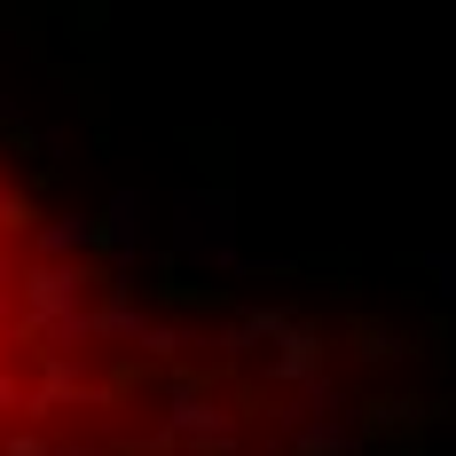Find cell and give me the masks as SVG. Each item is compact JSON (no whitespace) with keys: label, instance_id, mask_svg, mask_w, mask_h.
I'll list each match as a JSON object with an SVG mask.
<instances>
[{"label":"cell","instance_id":"6da1fadb","mask_svg":"<svg viewBox=\"0 0 456 456\" xmlns=\"http://www.w3.org/2000/svg\"><path fill=\"white\" fill-rule=\"evenodd\" d=\"M174 252L189 268H236V197L228 189H182V205H174Z\"/></svg>","mask_w":456,"mask_h":456},{"label":"cell","instance_id":"7a4b0ae2","mask_svg":"<svg viewBox=\"0 0 456 456\" xmlns=\"http://www.w3.org/2000/svg\"><path fill=\"white\" fill-rule=\"evenodd\" d=\"M102 244H110V260H118V291H134V260L150 252V197H142V189H118V197L102 205Z\"/></svg>","mask_w":456,"mask_h":456},{"label":"cell","instance_id":"3957f363","mask_svg":"<svg viewBox=\"0 0 456 456\" xmlns=\"http://www.w3.org/2000/svg\"><path fill=\"white\" fill-rule=\"evenodd\" d=\"M79 291H87V275H79V268H32V283H24V307H32V322L63 330V322L87 315V307H79Z\"/></svg>","mask_w":456,"mask_h":456},{"label":"cell","instance_id":"277c9868","mask_svg":"<svg viewBox=\"0 0 456 456\" xmlns=\"http://www.w3.org/2000/svg\"><path fill=\"white\" fill-rule=\"evenodd\" d=\"M166 433H174V441H205V449H221L236 425H228V410H213L205 394H174V417H166Z\"/></svg>","mask_w":456,"mask_h":456},{"label":"cell","instance_id":"5b68a950","mask_svg":"<svg viewBox=\"0 0 456 456\" xmlns=\"http://www.w3.org/2000/svg\"><path fill=\"white\" fill-rule=\"evenodd\" d=\"M268 370L291 386V394H299V386H315V378H322V346H315V330H299V322H291V330H283V354H275Z\"/></svg>","mask_w":456,"mask_h":456},{"label":"cell","instance_id":"8992f818","mask_svg":"<svg viewBox=\"0 0 456 456\" xmlns=\"http://www.w3.org/2000/svg\"><path fill=\"white\" fill-rule=\"evenodd\" d=\"M102 244V221L94 213H55V221L40 228V252H47V268L63 260V252H94Z\"/></svg>","mask_w":456,"mask_h":456},{"label":"cell","instance_id":"52a82bcc","mask_svg":"<svg viewBox=\"0 0 456 456\" xmlns=\"http://www.w3.org/2000/svg\"><path fill=\"white\" fill-rule=\"evenodd\" d=\"M299 456H354V425H346V410H338V417H307V425H299Z\"/></svg>","mask_w":456,"mask_h":456},{"label":"cell","instance_id":"ba28073f","mask_svg":"<svg viewBox=\"0 0 456 456\" xmlns=\"http://www.w3.org/2000/svg\"><path fill=\"white\" fill-rule=\"evenodd\" d=\"M417 268H425L433 283H441V299H449V315H456V252H425Z\"/></svg>","mask_w":456,"mask_h":456},{"label":"cell","instance_id":"9c48e42d","mask_svg":"<svg viewBox=\"0 0 456 456\" xmlns=\"http://www.w3.org/2000/svg\"><path fill=\"white\" fill-rule=\"evenodd\" d=\"M8 456H47V441H32V433H24V441H8Z\"/></svg>","mask_w":456,"mask_h":456},{"label":"cell","instance_id":"30bf717a","mask_svg":"<svg viewBox=\"0 0 456 456\" xmlns=\"http://www.w3.org/2000/svg\"><path fill=\"white\" fill-rule=\"evenodd\" d=\"M0 126H16V102H8V94H0Z\"/></svg>","mask_w":456,"mask_h":456},{"label":"cell","instance_id":"8fae6325","mask_svg":"<svg viewBox=\"0 0 456 456\" xmlns=\"http://www.w3.org/2000/svg\"><path fill=\"white\" fill-rule=\"evenodd\" d=\"M441 456H456V449H441Z\"/></svg>","mask_w":456,"mask_h":456}]
</instances>
